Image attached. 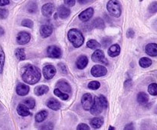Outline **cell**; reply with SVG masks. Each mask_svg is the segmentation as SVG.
<instances>
[{
	"instance_id": "cell-17",
	"label": "cell",
	"mask_w": 157,
	"mask_h": 130,
	"mask_svg": "<svg viewBox=\"0 0 157 130\" xmlns=\"http://www.w3.org/2000/svg\"><path fill=\"white\" fill-rule=\"evenodd\" d=\"M146 53L151 57H156L157 55V44L156 43H150L146 47Z\"/></svg>"
},
{
	"instance_id": "cell-42",
	"label": "cell",
	"mask_w": 157,
	"mask_h": 130,
	"mask_svg": "<svg viewBox=\"0 0 157 130\" xmlns=\"http://www.w3.org/2000/svg\"><path fill=\"white\" fill-rule=\"evenodd\" d=\"M58 67H59L60 70H61V73H67V68H66L65 65H64V64H62V63H60V64H58Z\"/></svg>"
},
{
	"instance_id": "cell-26",
	"label": "cell",
	"mask_w": 157,
	"mask_h": 130,
	"mask_svg": "<svg viewBox=\"0 0 157 130\" xmlns=\"http://www.w3.org/2000/svg\"><path fill=\"white\" fill-rule=\"evenodd\" d=\"M48 116V112L46 110H41V111L38 112L35 116V121L37 122H43L44 119L47 118Z\"/></svg>"
},
{
	"instance_id": "cell-50",
	"label": "cell",
	"mask_w": 157,
	"mask_h": 130,
	"mask_svg": "<svg viewBox=\"0 0 157 130\" xmlns=\"http://www.w3.org/2000/svg\"><path fill=\"white\" fill-rule=\"evenodd\" d=\"M132 85V81L130 80H127L125 82V84H124V86H125V87H130V86Z\"/></svg>"
},
{
	"instance_id": "cell-32",
	"label": "cell",
	"mask_w": 157,
	"mask_h": 130,
	"mask_svg": "<svg viewBox=\"0 0 157 130\" xmlns=\"http://www.w3.org/2000/svg\"><path fill=\"white\" fill-rule=\"evenodd\" d=\"M5 64V53L0 46V74L2 73L3 67Z\"/></svg>"
},
{
	"instance_id": "cell-45",
	"label": "cell",
	"mask_w": 157,
	"mask_h": 130,
	"mask_svg": "<svg viewBox=\"0 0 157 130\" xmlns=\"http://www.w3.org/2000/svg\"><path fill=\"white\" fill-rule=\"evenodd\" d=\"M92 28H93V25H92V24H84V26H83V29L85 31H90L91 30Z\"/></svg>"
},
{
	"instance_id": "cell-31",
	"label": "cell",
	"mask_w": 157,
	"mask_h": 130,
	"mask_svg": "<svg viewBox=\"0 0 157 130\" xmlns=\"http://www.w3.org/2000/svg\"><path fill=\"white\" fill-rule=\"evenodd\" d=\"M87 47L90 49H98L101 47V44H100V43L98 42L96 40L91 39L90 40V41H87Z\"/></svg>"
},
{
	"instance_id": "cell-30",
	"label": "cell",
	"mask_w": 157,
	"mask_h": 130,
	"mask_svg": "<svg viewBox=\"0 0 157 130\" xmlns=\"http://www.w3.org/2000/svg\"><path fill=\"white\" fill-rule=\"evenodd\" d=\"M54 93H55V96L59 97L60 99H61L62 100H67V99H68V95L66 94L64 92L60 90L58 88H56L55 90H54Z\"/></svg>"
},
{
	"instance_id": "cell-40",
	"label": "cell",
	"mask_w": 157,
	"mask_h": 130,
	"mask_svg": "<svg viewBox=\"0 0 157 130\" xmlns=\"http://www.w3.org/2000/svg\"><path fill=\"white\" fill-rule=\"evenodd\" d=\"M77 129L78 130H89L90 129V127L87 125V124L84 123H81L78 125L77 127Z\"/></svg>"
},
{
	"instance_id": "cell-49",
	"label": "cell",
	"mask_w": 157,
	"mask_h": 130,
	"mask_svg": "<svg viewBox=\"0 0 157 130\" xmlns=\"http://www.w3.org/2000/svg\"><path fill=\"white\" fill-rule=\"evenodd\" d=\"M124 129H133V123H130V124H128V125H126V127L124 128Z\"/></svg>"
},
{
	"instance_id": "cell-22",
	"label": "cell",
	"mask_w": 157,
	"mask_h": 130,
	"mask_svg": "<svg viewBox=\"0 0 157 130\" xmlns=\"http://www.w3.org/2000/svg\"><path fill=\"white\" fill-rule=\"evenodd\" d=\"M17 112H18V114L21 116H28L29 115H30L29 108L25 105H24V104H19L18 106Z\"/></svg>"
},
{
	"instance_id": "cell-7",
	"label": "cell",
	"mask_w": 157,
	"mask_h": 130,
	"mask_svg": "<svg viewBox=\"0 0 157 130\" xmlns=\"http://www.w3.org/2000/svg\"><path fill=\"white\" fill-rule=\"evenodd\" d=\"M81 104L85 110H90L93 104V98L90 93H85L81 98Z\"/></svg>"
},
{
	"instance_id": "cell-24",
	"label": "cell",
	"mask_w": 157,
	"mask_h": 130,
	"mask_svg": "<svg viewBox=\"0 0 157 130\" xmlns=\"http://www.w3.org/2000/svg\"><path fill=\"white\" fill-rule=\"evenodd\" d=\"M93 27L99 29H104L105 28V22L101 18H97L92 22Z\"/></svg>"
},
{
	"instance_id": "cell-23",
	"label": "cell",
	"mask_w": 157,
	"mask_h": 130,
	"mask_svg": "<svg viewBox=\"0 0 157 130\" xmlns=\"http://www.w3.org/2000/svg\"><path fill=\"white\" fill-rule=\"evenodd\" d=\"M104 123V119L102 117H94L90 120V125L94 128H99Z\"/></svg>"
},
{
	"instance_id": "cell-41",
	"label": "cell",
	"mask_w": 157,
	"mask_h": 130,
	"mask_svg": "<svg viewBox=\"0 0 157 130\" xmlns=\"http://www.w3.org/2000/svg\"><path fill=\"white\" fill-rule=\"evenodd\" d=\"M111 43V39L110 38H104L102 40V44L104 45V47H107L109 44Z\"/></svg>"
},
{
	"instance_id": "cell-53",
	"label": "cell",
	"mask_w": 157,
	"mask_h": 130,
	"mask_svg": "<svg viewBox=\"0 0 157 130\" xmlns=\"http://www.w3.org/2000/svg\"><path fill=\"white\" fill-rule=\"evenodd\" d=\"M142 1H144V0H140V2H142Z\"/></svg>"
},
{
	"instance_id": "cell-35",
	"label": "cell",
	"mask_w": 157,
	"mask_h": 130,
	"mask_svg": "<svg viewBox=\"0 0 157 130\" xmlns=\"http://www.w3.org/2000/svg\"><path fill=\"white\" fill-rule=\"evenodd\" d=\"M88 88H90V90H98V89L100 88V87H101V84H100L98 81H96V80H93V81H90V83L88 84Z\"/></svg>"
},
{
	"instance_id": "cell-3",
	"label": "cell",
	"mask_w": 157,
	"mask_h": 130,
	"mask_svg": "<svg viewBox=\"0 0 157 130\" xmlns=\"http://www.w3.org/2000/svg\"><path fill=\"white\" fill-rule=\"evenodd\" d=\"M107 9L109 13L115 18H119L121 15V4L118 0H110L107 4Z\"/></svg>"
},
{
	"instance_id": "cell-4",
	"label": "cell",
	"mask_w": 157,
	"mask_h": 130,
	"mask_svg": "<svg viewBox=\"0 0 157 130\" xmlns=\"http://www.w3.org/2000/svg\"><path fill=\"white\" fill-rule=\"evenodd\" d=\"M103 110H104V107H103L99 98L95 97L94 101L93 102V104H92L91 107L90 109V113L94 116H98V115L102 113Z\"/></svg>"
},
{
	"instance_id": "cell-6",
	"label": "cell",
	"mask_w": 157,
	"mask_h": 130,
	"mask_svg": "<svg viewBox=\"0 0 157 130\" xmlns=\"http://www.w3.org/2000/svg\"><path fill=\"white\" fill-rule=\"evenodd\" d=\"M47 55L52 58H59L61 56V50L55 45L49 46L47 49Z\"/></svg>"
},
{
	"instance_id": "cell-38",
	"label": "cell",
	"mask_w": 157,
	"mask_h": 130,
	"mask_svg": "<svg viewBox=\"0 0 157 130\" xmlns=\"http://www.w3.org/2000/svg\"><path fill=\"white\" fill-rule=\"evenodd\" d=\"M98 98H99L100 101H101L104 109H107V107H108V102H107V98H106L104 96H103V95H101Z\"/></svg>"
},
{
	"instance_id": "cell-18",
	"label": "cell",
	"mask_w": 157,
	"mask_h": 130,
	"mask_svg": "<svg viewBox=\"0 0 157 130\" xmlns=\"http://www.w3.org/2000/svg\"><path fill=\"white\" fill-rule=\"evenodd\" d=\"M52 28L50 25H48V24H44V25L41 26V28H40V34H41V37L43 38H48V37L50 36L52 33Z\"/></svg>"
},
{
	"instance_id": "cell-46",
	"label": "cell",
	"mask_w": 157,
	"mask_h": 130,
	"mask_svg": "<svg viewBox=\"0 0 157 130\" xmlns=\"http://www.w3.org/2000/svg\"><path fill=\"white\" fill-rule=\"evenodd\" d=\"M9 0H0V6H7L9 4Z\"/></svg>"
},
{
	"instance_id": "cell-28",
	"label": "cell",
	"mask_w": 157,
	"mask_h": 130,
	"mask_svg": "<svg viewBox=\"0 0 157 130\" xmlns=\"http://www.w3.org/2000/svg\"><path fill=\"white\" fill-rule=\"evenodd\" d=\"M15 56L19 61H24L26 58L25 51L23 48H17L15 50Z\"/></svg>"
},
{
	"instance_id": "cell-37",
	"label": "cell",
	"mask_w": 157,
	"mask_h": 130,
	"mask_svg": "<svg viewBox=\"0 0 157 130\" xmlns=\"http://www.w3.org/2000/svg\"><path fill=\"white\" fill-rule=\"evenodd\" d=\"M148 10L150 13H156L157 12V2H153L150 5L148 8Z\"/></svg>"
},
{
	"instance_id": "cell-8",
	"label": "cell",
	"mask_w": 157,
	"mask_h": 130,
	"mask_svg": "<svg viewBox=\"0 0 157 130\" xmlns=\"http://www.w3.org/2000/svg\"><path fill=\"white\" fill-rule=\"evenodd\" d=\"M42 71L44 78L47 80H50L52 79V78L55 76V73H56V68H55L53 65L48 64V65L44 66Z\"/></svg>"
},
{
	"instance_id": "cell-14",
	"label": "cell",
	"mask_w": 157,
	"mask_h": 130,
	"mask_svg": "<svg viewBox=\"0 0 157 130\" xmlns=\"http://www.w3.org/2000/svg\"><path fill=\"white\" fill-rule=\"evenodd\" d=\"M30 91V88L28 85L24 84H19L16 87V93L19 96H25Z\"/></svg>"
},
{
	"instance_id": "cell-11",
	"label": "cell",
	"mask_w": 157,
	"mask_h": 130,
	"mask_svg": "<svg viewBox=\"0 0 157 130\" xmlns=\"http://www.w3.org/2000/svg\"><path fill=\"white\" fill-rule=\"evenodd\" d=\"M55 11V6L52 3H46L41 8L42 15L45 17H51Z\"/></svg>"
},
{
	"instance_id": "cell-51",
	"label": "cell",
	"mask_w": 157,
	"mask_h": 130,
	"mask_svg": "<svg viewBox=\"0 0 157 130\" xmlns=\"http://www.w3.org/2000/svg\"><path fill=\"white\" fill-rule=\"evenodd\" d=\"M4 34H5V31H4V29H3L2 28L1 26H0V37L2 36V35H4Z\"/></svg>"
},
{
	"instance_id": "cell-43",
	"label": "cell",
	"mask_w": 157,
	"mask_h": 130,
	"mask_svg": "<svg viewBox=\"0 0 157 130\" xmlns=\"http://www.w3.org/2000/svg\"><path fill=\"white\" fill-rule=\"evenodd\" d=\"M64 2L66 6H69V7H72L75 5L76 1L75 0H64Z\"/></svg>"
},
{
	"instance_id": "cell-21",
	"label": "cell",
	"mask_w": 157,
	"mask_h": 130,
	"mask_svg": "<svg viewBox=\"0 0 157 130\" xmlns=\"http://www.w3.org/2000/svg\"><path fill=\"white\" fill-rule=\"evenodd\" d=\"M49 88L48 86L46 85H41V86H38L35 88L34 90V93L36 96H42V95L45 94L48 92Z\"/></svg>"
},
{
	"instance_id": "cell-16",
	"label": "cell",
	"mask_w": 157,
	"mask_h": 130,
	"mask_svg": "<svg viewBox=\"0 0 157 130\" xmlns=\"http://www.w3.org/2000/svg\"><path fill=\"white\" fill-rule=\"evenodd\" d=\"M87 64H88V59L84 55H81L78 58L76 61V66L78 69L80 70H83L87 67Z\"/></svg>"
},
{
	"instance_id": "cell-48",
	"label": "cell",
	"mask_w": 157,
	"mask_h": 130,
	"mask_svg": "<svg viewBox=\"0 0 157 130\" xmlns=\"http://www.w3.org/2000/svg\"><path fill=\"white\" fill-rule=\"evenodd\" d=\"M78 2L81 5H86L90 2V0H78Z\"/></svg>"
},
{
	"instance_id": "cell-19",
	"label": "cell",
	"mask_w": 157,
	"mask_h": 130,
	"mask_svg": "<svg viewBox=\"0 0 157 130\" xmlns=\"http://www.w3.org/2000/svg\"><path fill=\"white\" fill-rule=\"evenodd\" d=\"M47 106L48 108L53 110H58L61 108V103H60L58 99H55V98L49 99L47 102Z\"/></svg>"
},
{
	"instance_id": "cell-52",
	"label": "cell",
	"mask_w": 157,
	"mask_h": 130,
	"mask_svg": "<svg viewBox=\"0 0 157 130\" xmlns=\"http://www.w3.org/2000/svg\"><path fill=\"white\" fill-rule=\"evenodd\" d=\"M110 129H115V128H113V127H110Z\"/></svg>"
},
{
	"instance_id": "cell-29",
	"label": "cell",
	"mask_w": 157,
	"mask_h": 130,
	"mask_svg": "<svg viewBox=\"0 0 157 130\" xmlns=\"http://www.w3.org/2000/svg\"><path fill=\"white\" fill-rule=\"evenodd\" d=\"M140 65L144 68H147L152 65V61L148 58H142L140 60Z\"/></svg>"
},
{
	"instance_id": "cell-25",
	"label": "cell",
	"mask_w": 157,
	"mask_h": 130,
	"mask_svg": "<svg viewBox=\"0 0 157 130\" xmlns=\"http://www.w3.org/2000/svg\"><path fill=\"white\" fill-rule=\"evenodd\" d=\"M26 10L29 12V13H35L38 11V5L36 2L33 1L29 2L26 6Z\"/></svg>"
},
{
	"instance_id": "cell-36",
	"label": "cell",
	"mask_w": 157,
	"mask_h": 130,
	"mask_svg": "<svg viewBox=\"0 0 157 130\" xmlns=\"http://www.w3.org/2000/svg\"><path fill=\"white\" fill-rule=\"evenodd\" d=\"M21 25L24 26V27L29 28H32L34 25V23L31 19H24L21 21Z\"/></svg>"
},
{
	"instance_id": "cell-10",
	"label": "cell",
	"mask_w": 157,
	"mask_h": 130,
	"mask_svg": "<svg viewBox=\"0 0 157 130\" xmlns=\"http://www.w3.org/2000/svg\"><path fill=\"white\" fill-rule=\"evenodd\" d=\"M94 15V9L93 8H87L84 11L81 12L78 15V18L82 21H87L91 18Z\"/></svg>"
},
{
	"instance_id": "cell-9",
	"label": "cell",
	"mask_w": 157,
	"mask_h": 130,
	"mask_svg": "<svg viewBox=\"0 0 157 130\" xmlns=\"http://www.w3.org/2000/svg\"><path fill=\"white\" fill-rule=\"evenodd\" d=\"M31 39V35L30 34L26 32H21L18 34L16 38V41L18 42V44H25L29 42Z\"/></svg>"
},
{
	"instance_id": "cell-47",
	"label": "cell",
	"mask_w": 157,
	"mask_h": 130,
	"mask_svg": "<svg viewBox=\"0 0 157 130\" xmlns=\"http://www.w3.org/2000/svg\"><path fill=\"white\" fill-rule=\"evenodd\" d=\"M49 125H52V124H51V123L45 124V125H42L41 128H42V129H52V128H51V127H48Z\"/></svg>"
},
{
	"instance_id": "cell-5",
	"label": "cell",
	"mask_w": 157,
	"mask_h": 130,
	"mask_svg": "<svg viewBox=\"0 0 157 130\" xmlns=\"http://www.w3.org/2000/svg\"><path fill=\"white\" fill-rule=\"evenodd\" d=\"M91 74L95 77L103 76L107 74V70L105 67L102 65H95L91 69Z\"/></svg>"
},
{
	"instance_id": "cell-12",
	"label": "cell",
	"mask_w": 157,
	"mask_h": 130,
	"mask_svg": "<svg viewBox=\"0 0 157 130\" xmlns=\"http://www.w3.org/2000/svg\"><path fill=\"white\" fill-rule=\"evenodd\" d=\"M57 88L59 89L61 91L64 92V93H71V87L70 84L68 82L64 80H60L56 84Z\"/></svg>"
},
{
	"instance_id": "cell-44",
	"label": "cell",
	"mask_w": 157,
	"mask_h": 130,
	"mask_svg": "<svg viewBox=\"0 0 157 130\" xmlns=\"http://www.w3.org/2000/svg\"><path fill=\"white\" fill-rule=\"evenodd\" d=\"M134 35H135V32L132 28H129L128 30H127V38H133V37H134Z\"/></svg>"
},
{
	"instance_id": "cell-39",
	"label": "cell",
	"mask_w": 157,
	"mask_h": 130,
	"mask_svg": "<svg viewBox=\"0 0 157 130\" xmlns=\"http://www.w3.org/2000/svg\"><path fill=\"white\" fill-rule=\"evenodd\" d=\"M9 15V11L6 9H0V18L5 19Z\"/></svg>"
},
{
	"instance_id": "cell-34",
	"label": "cell",
	"mask_w": 157,
	"mask_h": 130,
	"mask_svg": "<svg viewBox=\"0 0 157 130\" xmlns=\"http://www.w3.org/2000/svg\"><path fill=\"white\" fill-rule=\"evenodd\" d=\"M148 91L153 96H156L157 95V85L156 83L150 84L148 87Z\"/></svg>"
},
{
	"instance_id": "cell-1",
	"label": "cell",
	"mask_w": 157,
	"mask_h": 130,
	"mask_svg": "<svg viewBox=\"0 0 157 130\" xmlns=\"http://www.w3.org/2000/svg\"><path fill=\"white\" fill-rule=\"evenodd\" d=\"M41 71L39 69L34 66L29 65L25 67L22 73V80L30 85L36 84L41 79Z\"/></svg>"
},
{
	"instance_id": "cell-20",
	"label": "cell",
	"mask_w": 157,
	"mask_h": 130,
	"mask_svg": "<svg viewBox=\"0 0 157 130\" xmlns=\"http://www.w3.org/2000/svg\"><path fill=\"white\" fill-rule=\"evenodd\" d=\"M121 53V47H120L119 44H115L113 45L110 46L108 49V54L112 58L118 56Z\"/></svg>"
},
{
	"instance_id": "cell-15",
	"label": "cell",
	"mask_w": 157,
	"mask_h": 130,
	"mask_svg": "<svg viewBox=\"0 0 157 130\" xmlns=\"http://www.w3.org/2000/svg\"><path fill=\"white\" fill-rule=\"evenodd\" d=\"M71 11L68 8H67L64 6H61L58 7V15L59 16V18L64 19V18H67V17L70 15Z\"/></svg>"
},
{
	"instance_id": "cell-33",
	"label": "cell",
	"mask_w": 157,
	"mask_h": 130,
	"mask_svg": "<svg viewBox=\"0 0 157 130\" xmlns=\"http://www.w3.org/2000/svg\"><path fill=\"white\" fill-rule=\"evenodd\" d=\"M24 102H25V105L29 109L35 108V100L33 99V98H32V97L28 98V99H26Z\"/></svg>"
},
{
	"instance_id": "cell-13",
	"label": "cell",
	"mask_w": 157,
	"mask_h": 130,
	"mask_svg": "<svg viewBox=\"0 0 157 130\" xmlns=\"http://www.w3.org/2000/svg\"><path fill=\"white\" fill-rule=\"evenodd\" d=\"M92 61L94 62H104L105 61V55L103 50H96L91 56Z\"/></svg>"
},
{
	"instance_id": "cell-27",
	"label": "cell",
	"mask_w": 157,
	"mask_h": 130,
	"mask_svg": "<svg viewBox=\"0 0 157 130\" xmlns=\"http://www.w3.org/2000/svg\"><path fill=\"white\" fill-rule=\"evenodd\" d=\"M149 100V97L147 94L144 92H140L137 95V101L140 104H146Z\"/></svg>"
},
{
	"instance_id": "cell-2",
	"label": "cell",
	"mask_w": 157,
	"mask_h": 130,
	"mask_svg": "<svg viewBox=\"0 0 157 130\" xmlns=\"http://www.w3.org/2000/svg\"><path fill=\"white\" fill-rule=\"evenodd\" d=\"M67 38L75 47H79L84 44V35L79 30L76 28H72L69 31L67 34Z\"/></svg>"
}]
</instances>
